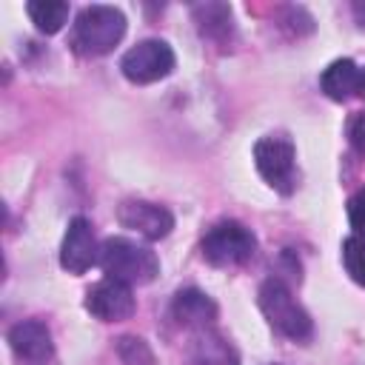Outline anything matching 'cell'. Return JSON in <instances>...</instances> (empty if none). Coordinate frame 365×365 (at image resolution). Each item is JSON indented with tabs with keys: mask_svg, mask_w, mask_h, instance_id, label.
<instances>
[{
	"mask_svg": "<svg viewBox=\"0 0 365 365\" xmlns=\"http://www.w3.org/2000/svg\"><path fill=\"white\" fill-rule=\"evenodd\" d=\"M257 302H259V311L265 314V319H268V325L274 331H279L291 342H308L311 339L314 322H311L308 311L294 299L291 288L279 277H268L259 285Z\"/></svg>",
	"mask_w": 365,
	"mask_h": 365,
	"instance_id": "obj_3",
	"label": "cell"
},
{
	"mask_svg": "<svg viewBox=\"0 0 365 365\" xmlns=\"http://www.w3.org/2000/svg\"><path fill=\"white\" fill-rule=\"evenodd\" d=\"M342 262L354 282L365 285V237L354 234L342 242Z\"/></svg>",
	"mask_w": 365,
	"mask_h": 365,
	"instance_id": "obj_17",
	"label": "cell"
},
{
	"mask_svg": "<svg viewBox=\"0 0 365 365\" xmlns=\"http://www.w3.org/2000/svg\"><path fill=\"white\" fill-rule=\"evenodd\" d=\"M202 257L217 265V268H234V265H245L254 251H257V237L251 234V228H245L237 220H222L217 225H211L200 242Z\"/></svg>",
	"mask_w": 365,
	"mask_h": 365,
	"instance_id": "obj_4",
	"label": "cell"
},
{
	"mask_svg": "<svg viewBox=\"0 0 365 365\" xmlns=\"http://www.w3.org/2000/svg\"><path fill=\"white\" fill-rule=\"evenodd\" d=\"M194 23L200 29L202 37L208 40H228L231 34V9L225 3H202V6H194Z\"/></svg>",
	"mask_w": 365,
	"mask_h": 365,
	"instance_id": "obj_14",
	"label": "cell"
},
{
	"mask_svg": "<svg viewBox=\"0 0 365 365\" xmlns=\"http://www.w3.org/2000/svg\"><path fill=\"white\" fill-rule=\"evenodd\" d=\"M171 319L191 331H208L211 322L217 319V305L205 291L182 288L171 299Z\"/></svg>",
	"mask_w": 365,
	"mask_h": 365,
	"instance_id": "obj_11",
	"label": "cell"
},
{
	"mask_svg": "<svg viewBox=\"0 0 365 365\" xmlns=\"http://www.w3.org/2000/svg\"><path fill=\"white\" fill-rule=\"evenodd\" d=\"M177 66V57H174V48L165 43V40H140L137 46H131L123 60H120V71L128 83H137V86H148V83H157L163 77H168Z\"/></svg>",
	"mask_w": 365,
	"mask_h": 365,
	"instance_id": "obj_6",
	"label": "cell"
},
{
	"mask_svg": "<svg viewBox=\"0 0 365 365\" xmlns=\"http://www.w3.org/2000/svg\"><path fill=\"white\" fill-rule=\"evenodd\" d=\"M26 11L43 34H57L68 20V3L63 0H31L26 3Z\"/></svg>",
	"mask_w": 365,
	"mask_h": 365,
	"instance_id": "obj_15",
	"label": "cell"
},
{
	"mask_svg": "<svg viewBox=\"0 0 365 365\" xmlns=\"http://www.w3.org/2000/svg\"><path fill=\"white\" fill-rule=\"evenodd\" d=\"M254 165L274 191L291 194L297 188V151L288 137L268 134V137L257 140L254 143Z\"/></svg>",
	"mask_w": 365,
	"mask_h": 365,
	"instance_id": "obj_5",
	"label": "cell"
},
{
	"mask_svg": "<svg viewBox=\"0 0 365 365\" xmlns=\"http://www.w3.org/2000/svg\"><path fill=\"white\" fill-rule=\"evenodd\" d=\"M351 143L365 154V114H356L351 120Z\"/></svg>",
	"mask_w": 365,
	"mask_h": 365,
	"instance_id": "obj_19",
	"label": "cell"
},
{
	"mask_svg": "<svg viewBox=\"0 0 365 365\" xmlns=\"http://www.w3.org/2000/svg\"><path fill=\"white\" fill-rule=\"evenodd\" d=\"M97 259H100V248H97L91 222L86 217H74L60 245V265L68 274H86Z\"/></svg>",
	"mask_w": 365,
	"mask_h": 365,
	"instance_id": "obj_10",
	"label": "cell"
},
{
	"mask_svg": "<svg viewBox=\"0 0 365 365\" xmlns=\"http://www.w3.org/2000/svg\"><path fill=\"white\" fill-rule=\"evenodd\" d=\"M348 220H351L354 234L365 237V188H359V191L348 200Z\"/></svg>",
	"mask_w": 365,
	"mask_h": 365,
	"instance_id": "obj_18",
	"label": "cell"
},
{
	"mask_svg": "<svg viewBox=\"0 0 365 365\" xmlns=\"http://www.w3.org/2000/svg\"><path fill=\"white\" fill-rule=\"evenodd\" d=\"M125 34V14L114 6H86L71 26V48L80 57L108 54Z\"/></svg>",
	"mask_w": 365,
	"mask_h": 365,
	"instance_id": "obj_2",
	"label": "cell"
},
{
	"mask_svg": "<svg viewBox=\"0 0 365 365\" xmlns=\"http://www.w3.org/2000/svg\"><path fill=\"white\" fill-rule=\"evenodd\" d=\"M359 94L365 97V68H359Z\"/></svg>",
	"mask_w": 365,
	"mask_h": 365,
	"instance_id": "obj_20",
	"label": "cell"
},
{
	"mask_svg": "<svg viewBox=\"0 0 365 365\" xmlns=\"http://www.w3.org/2000/svg\"><path fill=\"white\" fill-rule=\"evenodd\" d=\"M319 86H322V91H325L331 100H336V103L351 100L354 94H359V68H356V63L348 60V57L334 60V63L322 71Z\"/></svg>",
	"mask_w": 365,
	"mask_h": 365,
	"instance_id": "obj_13",
	"label": "cell"
},
{
	"mask_svg": "<svg viewBox=\"0 0 365 365\" xmlns=\"http://www.w3.org/2000/svg\"><path fill=\"white\" fill-rule=\"evenodd\" d=\"M271 365H277V362H271Z\"/></svg>",
	"mask_w": 365,
	"mask_h": 365,
	"instance_id": "obj_21",
	"label": "cell"
},
{
	"mask_svg": "<svg viewBox=\"0 0 365 365\" xmlns=\"http://www.w3.org/2000/svg\"><path fill=\"white\" fill-rule=\"evenodd\" d=\"M137 302L131 294V285L117 282V279H100L86 291V311L97 317L100 322H123L134 314Z\"/></svg>",
	"mask_w": 365,
	"mask_h": 365,
	"instance_id": "obj_8",
	"label": "cell"
},
{
	"mask_svg": "<svg viewBox=\"0 0 365 365\" xmlns=\"http://www.w3.org/2000/svg\"><path fill=\"white\" fill-rule=\"evenodd\" d=\"M9 348L20 365H54L51 331L40 319H23L9 328Z\"/></svg>",
	"mask_w": 365,
	"mask_h": 365,
	"instance_id": "obj_7",
	"label": "cell"
},
{
	"mask_svg": "<svg viewBox=\"0 0 365 365\" xmlns=\"http://www.w3.org/2000/svg\"><path fill=\"white\" fill-rule=\"evenodd\" d=\"M97 262L108 279H117L125 285H148L160 274L157 254L148 245L134 242L128 237H108L100 245Z\"/></svg>",
	"mask_w": 365,
	"mask_h": 365,
	"instance_id": "obj_1",
	"label": "cell"
},
{
	"mask_svg": "<svg viewBox=\"0 0 365 365\" xmlns=\"http://www.w3.org/2000/svg\"><path fill=\"white\" fill-rule=\"evenodd\" d=\"M114 348H117V356L123 365H157L154 351L140 336H120L114 342Z\"/></svg>",
	"mask_w": 365,
	"mask_h": 365,
	"instance_id": "obj_16",
	"label": "cell"
},
{
	"mask_svg": "<svg viewBox=\"0 0 365 365\" xmlns=\"http://www.w3.org/2000/svg\"><path fill=\"white\" fill-rule=\"evenodd\" d=\"M188 365H240L234 345L217 331H197L188 348Z\"/></svg>",
	"mask_w": 365,
	"mask_h": 365,
	"instance_id": "obj_12",
	"label": "cell"
},
{
	"mask_svg": "<svg viewBox=\"0 0 365 365\" xmlns=\"http://www.w3.org/2000/svg\"><path fill=\"white\" fill-rule=\"evenodd\" d=\"M117 220L123 228H131L145 240H163L174 228V214L165 205L145 200H125L117 211Z\"/></svg>",
	"mask_w": 365,
	"mask_h": 365,
	"instance_id": "obj_9",
	"label": "cell"
}]
</instances>
